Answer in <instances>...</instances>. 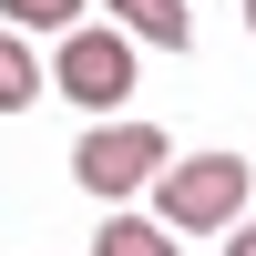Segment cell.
I'll use <instances>...</instances> for the list:
<instances>
[{
    "label": "cell",
    "mask_w": 256,
    "mask_h": 256,
    "mask_svg": "<svg viewBox=\"0 0 256 256\" xmlns=\"http://www.w3.org/2000/svg\"><path fill=\"white\" fill-rule=\"evenodd\" d=\"M246 154H174V174L154 184V226H174V236H236L246 226Z\"/></svg>",
    "instance_id": "1"
},
{
    "label": "cell",
    "mask_w": 256,
    "mask_h": 256,
    "mask_svg": "<svg viewBox=\"0 0 256 256\" xmlns=\"http://www.w3.org/2000/svg\"><path fill=\"white\" fill-rule=\"evenodd\" d=\"M72 174H82V195H144L174 174V144H164V123H92Z\"/></svg>",
    "instance_id": "2"
},
{
    "label": "cell",
    "mask_w": 256,
    "mask_h": 256,
    "mask_svg": "<svg viewBox=\"0 0 256 256\" xmlns=\"http://www.w3.org/2000/svg\"><path fill=\"white\" fill-rule=\"evenodd\" d=\"M52 82L72 92V113H123V92H134V31H62Z\"/></svg>",
    "instance_id": "3"
},
{
    "label": "cell",
    "mask_w": 256,
    "mask_h": 256,
    "mask_svg": "<svg viewBox=\"0 0 256 256\" xmlns=\"http://www.w3.org/2000/svg\"><path fill=\"white\" fill-rule=\"evenodd\" d=\"M113 31L154 41V52H184V41H195V10H184V0H113Z\"/></svg>",
    "instance_id": "4"
},
{
    "label": "cell",
    "mask_w": 256,
    "mask_h": 256,
    "mask_svg": "<svg viewBox=\"0 0 256 256\" xmlns=\"http://www.w3.org/2000/svg\"><path fill=\"white\" fill-rule=\"evenodd\" d=\"M92 256H174V226H154V216H113L92 236Z\"/></svg>",
    "instance_id": "5"
},
{
    "label": "cell",
    "mask_w": 256,
    "mask_h": 256,
    "mask_svg": "<svg viewBox=\"0 0 256 256\" xmlns=\"http://www.w3.org/2000/svg\"><path fill=\"white\" fill-rule=\"evenodd\" d=\"M31 92H41V62L20 52V31H0V113H20Z\"/></svg>",
    "instance_id": "6"
},
{
    "label": "cell",
    "mask_w": 256,
    "mask_h": 256,
    "mask_svg": "<svg viewBox=\"0 0 256 256\" xmlns=\"http://www.w3.org/2000/svg\"><path fill=\"white\" fill-rule=\"evenodd\" d=\"M10 31H82V0H0Z\"/></svg>",
    "instance_id": "7"
},
{
    "label": "cell",
    "mask_w": 256,
    "mask_h": 256,
    "mask_svg": "<svg viewBox=\"0 0 256 256\" xmlns=\"http://www.w3.org/2000/svg\"><path fill=\"white\" fill-rule=\"evenodd\" d=\"M226 256H256V216H246V226H236V236H226Z\"/></svg>",
    "instance_id": "8"
},
{
    "label": "cell",
    "mask_w": 256,
    "mask_h": 256,
    "mask_svg": "<svg viewBox=\"0 0 256 256\" xmlns=\"http://www.w3.org/2000/svg\"><path fill=\"white\" fill-rule=\"evenodd\" d=\"M246 31H256V0H246Z\"/></svg>",
    "instance_id": "9"
}]
</instances>
